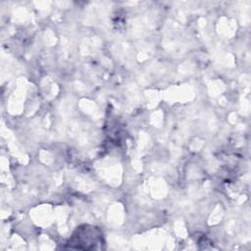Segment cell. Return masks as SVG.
<instances>
[{"mask_svg":"<svg viewBox=\"0 0 251 251\" xmlns=\"http://www.w3.org/2000/svg\"><path fill=\"white\" fill-rule=\"evenodd\" d=\"M71 243L77 244L75 248L81 249L82 244L84 245V249H93L97 248V244L102 243L101 233L96 227L84 226L83 227L77 228L75 233L72 236Z\"/></svg>","mask_w":251,"mask_h":251,"instance_id":"1","label":"cell"}]
</instances>
